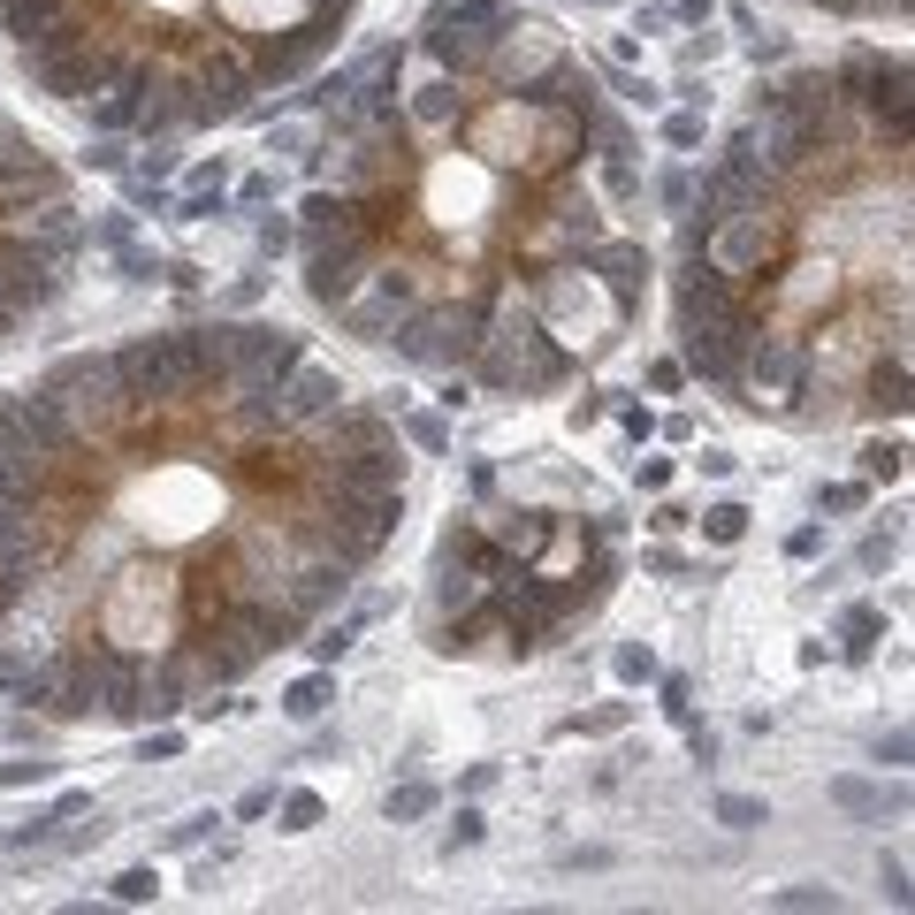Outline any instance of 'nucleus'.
Returning <instances> with one entry per match:
<instances>
[{"label":"nucleus","mask_w":915,"mask_h":915,"mask_svg":"<svg viewBox=\"0 0 915 915\" xmlns=\"http://www.w3.org/2000/svg\"><path fill=\"white\" fill-rule=\"evenodd\" d=\"M267 809H275V786H252V793H245V801H237L229 816H237V824H260Z\"/></svg>","instance_id":"obj_42"},{"label":"nucleus","mask_w":915,"mask_h":915,"mask_svg":"<svg viewBox=\"0 0 915 915\" xmlns=\"http://www.w3.org/2000/svg\"><path fill=\"white\" fill-rule=\"evenodd\" d=\"M679 381H687V366H679V359H656V366H649V389H656V397H672Z\"/></svg>","instance_id":"obj_45"},{"label":"nucleus","mask_w":915,"mask_h":915,"mask_svg":"<svg viewBox=\"0 0 915 915\" xmlns=\"http://www.w3.org/2000/svg\"><path fill=\"white\" fill-rule=\"evenodd\" d=\"M877 641H885V611H877V603H847V611H839V656H847V664H869Z\"/></svg>","instance_id":"obj_9"},{"label":"nucleus","mask_w":915,"mask_h":915,"mask_svg":"<svg viewBox=\"0 0 915 915\" xmlns=\"http://www.w3.org/2000/svg\"><path fill=\"white\" fill-rule=\"evenodd\" d=\"M885 892L907 900V862H900V854H885Z\"/></svg>","instance_id":"obj_50"},{"label":"nucleus","mask_w":915,"mask_h":915,"mask_svg":"<svg viewBox=\"0 0 915 915\" xmlns=\"http://www.w3.org/2000/svg\"><path fill=\"white\" fill-rule=\"evenodd\" d=\"M54 763H0V793H16V786H47Z\"/></svg>","instance_id":"obj_31"},{"label":"nucleus","mask_w":915,"mask_h":915,"mask_svg":"<svg viewBox=\"0 0 915 915\" xmlns=\"http://www.w3.org/2000/svg\"><path fill=\"white\" fill-rule=\"evenodd\" d=\"M672 16H679V24H694V32H702V24H710V16H717V0H679V9H672Z\"/></svg>","instance_id":"obj_49"},{"label":"nucleus","mask_w":915,"mask_h":915,"mask_svg":"<svg viewBox=\"0 0 915 915\" xmlns=\"http://www.w3.org/2000/svg\"><path fill=\"white\" fill-rule=\"evenodd\" d=\"M267 816H275V831H283V839H305V831H321V824H328V801H321L313 786H290V793H275V809H267Z\"/></svg>","instance_id":"obj_10"},{"label":"nucleus","mask_w":915,"mask_h":915,"mask_svg":"<svg viewBox=\"0 0 915 915\" xmlns=\"http://www.w3.org/2000/svg\"><path fill=\"white\" fill-rule=\"evenodd\" d=\"M191 191H229V161L214 153V161H191V176H184Z\"/></svg>","instance_id":"obj_33"},{"label":"nucleus","mask_w":915,"mask_h":915,"mask_svg":"<svg viewBox=\"0 0 915 915\" xmlns=\"http://www.w3.org/2000/svg\"><path fill=\"white\" fill-rule=\"evenodd\" d=\"M397 435L412 450H427V458H450V419L442 412H397Z\"/></svg>","instance_id":"obj_14"},{"label":"nucleus","mask_w":915,"mask_h":915,"mask_svg":"<svg viewBox=\"0 0 915 915\" xmlns=\"http://www.w3.org/2000/svg\"><path fill=\"white\" fill-rule=\"evenodd\" d=\"M328 710H336V672H328V664L283 687V717H290V725H321Z\"/></svg>","instance_id":"obj_8"},{"label":"nucleus","mask_w":915,"mask_h":915,"mask_svg":"<svg viewBox=\"0 0 915 915\" xmlns=\"http://www.w3.org/2000/svg\"><path fill=\"white\" fill-rule=\"evenodd\" d=\"M70 816H92V793H85V786H70V793H54V801H47L39 816H24V824L9 831V847H47V839H54V831H62Z\"/></svg>","instance_id":"obj_7"},{"label":"nucleus","mask_w":915,"mask_h":915,"mask_svg":"<svg viewBox=\"0 0 915 915\" xmlns=\"http://www.w3.org/2000/svg\"><path fill=\"white\" fill-rule=\"evenodd\" d=\"M435 809H442V786H427V778H404V786L381 793V816H389V824H419V816H435Z\"/></svg>","instance_id":"obj_12"},{"label":"nucleus","mask_w":915,"mask_h":915,"mask_svg":"<svg viewBox=\"0 0 915 915\" xmlns=\"http://www.w3.org/2000/svg\"><path fill=\"white\" fill-rule=\"evenodd\" d=\"M672 481H679V458H664V450H649L641 466H634V489H641V497H664Z\"/></svg>","instance_id":"obj_23"},{"label":"nucleus","mask_w":915,"mask_h":915,"mask_svg":"<svg viewBox=\"0 0 915 915\" xmlns=\"http://www.w3.org/2000/svg\"><path fill=\"white\" fill-rule=\"evenodd\" d=\"M831 801H839V809H862V816H869V809H885V793H869L862 778H839V786H831Z\"/></svg>","instance_id":"obj_35"},{"label":"nucleus","mask_w":915,"mask_h":915,"mask_svg":"<svg viewBox=\"0 0 915 915\" xmlns=\"http://www.w3.org/2000/svg\"><path fill=\"white\" fill-rule=\"evenodd\" d=\"M359 0H0L54 108L115 138H199L313 85Z\"/></svg>","instance_id":"obj_4"},{"label":"nucleus","mask_w":915,"mask_h":915,"mask_svg":"<svg viewBox=\"0 0 915 915\" xmlns=\"http://www.w3.org/2000/svg\"><path fill=\"white\" fill-rule=\"evenodd\" d=\"M717 47H725V39H717V32H702V39H687V47H679V62H687V70H710V62H717Z\"/></svg>","instance_id":"obj_39"},{"label":"nucleus","mask_w":915,"mask_h":915,"mask_svg":"<svg viewBox=\"0 0 915 915\" xmlns=\"http://www.w3.org/2000/svg\"><path fill=\"white\" fill-rule=\"evenodd\" d=\"M649 199H656V206H664V214L679 222V214L694 206V168H664V176L649 184Z\"/></svg>","instance_id":"obj_17"},{"label":"nucleus","mask_w":915,"mask_h":915,"mask_svg":"<svg viewBox=\"0 0 915 915\" xmlns=\"http://www.w3.org/2000/svg\"><path fill=\"white\" fill-rule=\"evenodd\" d=\"M634 32H641V39H664V32H679V16H672V9H641Z\"/></svg>","instance_id":"obj_43"},{"label":"nucleus","mask_w":915,"mask_h":915,"mask_svg":"<svg viewBox=\"0 0 915 915\" xmlns=\"http://www.w3.org/2000/svg\"><path fill=\"white\" fill-rule=\"evenodd\" d=\"M412 442L305 328L214 313L0 389V694L168 725L298 649L389 557Z\"/></svg>","instance_id":"obj_1"},{"label":"nucleus","mask_w":915,"mask_h":915,"mask_svg":"<svg viewBox=\"0 0 915 915\" xmlns=\"http://www.w3.org/2000/svg\"><path fill=\"white\" fill-rule=\"evenodd\" d=\"M717 824H732V831H755V824H770V809H763L755 793H717Z\"/></svg>","instance_id":"obj_22"},{"label":"nucleus","mask_w":915,"mask_h":915,"mask_svg":"<svg viewBox=\"0 0 915 915\" xmlns=\"http://www.w3.org/2000/svg\"><path fill=\"white\" fill-rule=\"evenodd\" d=\"M481 831H489V816H481V809H458V816H450V831H442V847H450V854H458V847H481Z\"/></svg>","instance_id":"obj_28"},{"label":"nucleus","mask_w":915,"mask_h":915,"mask_svg":"<svg viewBox=\"0 0 915 915\" xmlns=\"http://www.w3.org/2000/svg\"><path fill=\"white\" fill-rule=\"evenodd\" d=\"M290 245H298L290 214H267V222H260V252H267V260H290Z\"/></svg>","instance_id":"obj_29"},{"label":"nucleus","mask_w":915,"mask_h":915,"mask_svg":"<svg viewBox=\"0 0 915 915\" xmlns=\"http://www.w3.org/2000/svg\"><path fill=\"white\" fill-rule=\"evenodd\" d=\"M85 252L92 214L77 199V176L47 153V138L0 115V343L24 336L47 305H62Z\"/></svg>","instance_id":"obj_6"},{"label":"nucleus","mask_w":915,"mask_h":915,"mask_svg":"<svg viewBox=\"0 0 915 915\" xmlns=\"http://www.w3.org/2000/svg\"><path fill=\"white\" fill-rule=\"evenodd\" d=\"M907 153L900 47L755 70L748 123L694 168L672 252V336L702 389L786 435L907 419Z\"/></svg>","instance_id":"obj_3"},{"label":"nucleus","mask_w":915,"mask_h":915,"mask_svg":"<svg viewBox=\"0 0 915 915\" xmlns=\"http://www.w3.org/2000/svg\"><path fill=\"white\" fill-rule=\"evenodd\" d=\"M168 214H176V222H222V214H229V191H184Z\"/></svg>","instance_id":"obj_25"},{"label":"nucleus","mask_w":915,"mask_h":915,"mask_svg":"<svg viewBox=\"0 0 915 915\" xmlns=\"http://www.w3.org/2000/svg\"><path fill=\"white\" fill-rule=\"evenodd\" d=\"M770 907H839V892L831 885H778Z\"/></svg>","instance_id":"obj_27"},{"label":"nucleus","mask_w":915,"mask_h":915,"mask_svg":"<svg viewBox=\"0 0 915 915\" xmlns=\"http://www.w3.org/2000/svg\"><path fill=\"white\" fill-rule=\"evenodd\" d=\"M214 824H222V816H214V809H199V816H184V824H176V831H168V847H176V854H184V847H199V839H206V831H214Z\"/></svg>","instance_id":"obj_36"},{"label":"nucleus","mask_w":915,"mask_h":915,"mask_svg":"<svg viewBox=\"0 0 915 915\" xmlns=\"http://www.w3.org/2000/svg\"><path fill=\"white\" fill-rule=\"evenodd\" d=\"M900 458H907V442H900V435H877V442L862 450V481H900Z\"/></svg>","instance_id":"obj_19"},{"label":"nucleus","mask_w":915,"mask_h":915,"mask_svg":"<svg viewBox=\"0 0 915 915\" xmlns=\"http://www.w3.org/2000/svg\"><path fill=\"white\" fill-rule=\"evenodd\" d=\"M580 9H618V0H580Z\"/></svg>","instance_id":"obj_51"},{"label":"nucleus","mask_w":915,"mask_h":915,"mask_svg":"<svg viewBox=\"0 0 915 915\" xmlns=\"http://www.w3.org/2000/svg\"><path fill=\"white\" fill-rule=\"evenodd\" d=\"M786 54H793V47H786L778 32H755V39H748V62H755V70H763V62H786Z\"/></svg>","instance_id":"obj_40"},{"label":"nucleus","mask_w":915,"mask_h":915,"mask_svg":"<svg viewBox=\"0 0 915 915\" xmlns=\"http://www.w3.org/2000/svg\"><path fill=\"white\" fill-rule=\"evenodd\" d=\"M862 504H869V481H824V489H816V512H824V519H847V512H862Z\"/></svg>","instance_id":"obj_20"},{"label":"nucleus","mask_w":915,"mask_h":915,"mask_svg":"<svg viewBox=\"0 0 915 915\" xmlns=\"http://www.w3.org/2000/svg\"><path fill=\"white\" fill-rule=\"evenodd\" d=\"M634 717V702H611V710H580V717H565L557 732H618Z\"/></svg>","instance_id":"obj_26"},{"label":"nucleus","mask_w":915,"mask_h":915,"mask_svg":"<svg viewBox=\"0 0 915 915\" xmlns=\"http://www.w3.org/2000/svg\"><path fill=\"white\" fill-rule=\"evenodd\" d=\"M603 412H611V397H596V389H588V397H580V404H573V427H596V419H603Z\"/></svg>","instance_id":"obj_48"},{"label":"nucleus","mask_w":915,"mask_h":915,"mask_svg":"<svg viewBox=\"0 0 915 915\" xmlns=\"http://www.w3.org/2000/svg\"><path fill=\"white\" fill-rule=\"evenodd\" d=\"M618 427H626L634 442H649V435H656V412H649V404H634V397H618Z\"/></svg>","instance_id":"obj_34"},{"label":"nucleus","mask_w":915,"mask_h":915,"mask_svg":"<svg viewBox=\"0 0 915 915\" xmlns=\"http://www.w3.org/2000/svg\"><path fill=\"white\" fill-rule=\"evenodd\" d=\"M237 199H245V206H267V199H275V176H245Z\"/></svg>","instance_id":"obj_47"},{"label":"nucleus","mask_w":915,"mask_h":915,"mask_svg":"<svg viewBox=\"0 0 915 915\" xmlns=\"http://www.w3.org/2000/svg\"><path fill=\"white\" fill-rule=\"evenodd\" d=\"M748 519H755V512H748L740 497H725V504H710L694 527H702V542H710V550H732V542H748Z\"/></svg>","instance_id":"obj_13"},{"label":"nucleus","mask_w":915,"mask_h":915,"mask_svg":"<svg viewBox=\"0 0 915 915\" xmlns=\"http://www.w3.org/2000/svg\"><path fill=\"white\" fill-rule=\"evenodd\" d=\"M260 290H267V275H260V267H252V275H245V283H237V290H229V298H222V305H229V313H245V305H260Z\"/></svg>","instance_id":"obj_44"},{"label":"nucleus","mask_w":915,"mask_h":915,"mask_svg":"<svg viewBox=\"0 0 915 915\" xmlns=\"http://www.w3.org/2000/svg\"><path fill=\"white\" fill-rule=\"evenodd\" d=\"M816 550H824V527H793V535H786V557H793V565L816 557Z\"/></svg>","instance_id":"obj_46"},{"label":"nucleus","mask_w":915,"mask_h":915,"mask_svg":"<svg viewBox=\"0 0 915 915\" xmlns=\"http://www.w3.org/2000/svg\"><path fill=\"white\" fill-rule=\"evenodd\" d=\"M85 168H100V176H123V168H130L123 138H115V130H92V146H85Z\"/></svg>","instance_id":"obj_24"},{"label":"nucleus","mask_w":915,"mask_h":915,"mask_svg":"<svg viewBox=\"0 0 915 915\" xmlns=\"http://www.w3.org/2000/svg\"><path fill=\"white\" fill-rule=\"evenodd\" d=\"M611 672H618V687H649V679H656V649H649V641H626V649L611 656Z\"/></svg>","instance_id":"obj_21"},{"label":"nucleus","mask_w":915,"mask_h":915,"mask_svg":"<svg viewBox=\"0 0 915 915\" xmlns=\"http://www.w3.org/2000/svg\"><path fill=\"white\" fill-rule=\"evenodd\" d=\"M656 138H664L672 153H702V138H710V130H702V108H679V115H664V123H656Z\"/></svg>","instance_id":"obj_16"},{"label":"nucleus","mask_w":915,"mask_h":915,"mask_svg":"<svg viewBox=\"0 0 915 915\" xmlns=\"http://www.w3.org/2000/svg\"><path fill=\"white\" fill-rule=\"evenodd\" d=\"M694 466H702L710 481H732V466H740V458H732L725 442H702V450H694Z\"/></svg>","instance_id":"obj_37"},{"label":"nucleus","mask_w":915,"mask_h":915,"mask_svg":"<svg viewBox=\"0 0 915 915\" xmlns=\"http://www.w3.org/2000/svg\"><path fill=\"white\" fill-rule=\"evenodd\" d=\"M466 489L419 580V641L450 664H535L611 603L626 519L580 489L535 497L497 458H474Z\"/></svg>","instance_id":"obj_5"},{"label":"nucleus","mask_w":915,"mask_h":915,"mask_svg":"<svg viewBox=\"0 0 915 915\" xmlns=\"http://www.w3.org/2000/svg\"><path fill=\"white\" fill-rule=\"evenodd\" d=\"M153 892H161V869H153V862H130V869L108 885V900H115V907H146Z\"/></svg>","instance_id":"obj_15"},{"label":"nucleus","mask_w":915,"mask_h":915,"mask_svg":"<svg viewBox=\"0 0 915 915\" xmlns=\"http://www.w3.org/2000/svg\"><path fill=\"white\" fill-rule=\"evenodd\" d=\"M115 267H123V283H161V275H168V260H161L153 245H138V237L115 245Z\"/></svg>","instance_id":"obj_18"},{"label":"nucleus","mask_w":915,"mask_h":915,"mask_svg":"<svg viewBox=\"0 0 915 915\" xmlns=\"http://www.w3.org/2000/svg\"><path fill=\"white\" fill-rule=\"evenodd\" d=\"M267 153H298V161H305V153H313V130H305V123H275Z\"/></svg>","instance_id":"obj_32"},{"label":"nucleus","mask_w":915,"mask_h":915,"mask_svg":"<svg viewBox=\"0 0 915 915\" xmlns=\"http://www.w3.org/2000/svg\"><path fill=\"white\" fill-rule=\"evenodd\" d=\"M801 9H824L839 24H907L915 0H801Z\"/></svg>","instance_id":"obj_11"},{"label":"nucleus","mask_w":915,"mask_h":915,"mask_svg":"<svg viewBox=\"0 0 915 915\" xmlns=\"http://www.w3.org/2000/svg\"><path fill=\"white\" fill-rule=\"evenodd\" d=\"M649 527H656V535H679V527H694V512H687V504H672V497H664V504H656V512H649Z\"/></svg>","instance_id":"obj_41"},{"label":"nucleus","mask_w":915,"mask_h":915,"mask_svg":"<svg viewBox=\"0 0 915 915\" xmlns=\"http://www.w3.org/2000/svg\"><path fill=\"white\" fill-rule=\"evenodd\" d=\"M138 755H146V763H153V755H161V763H168V755H184V732H176V717H168L161 732H146V748H138Z\"/></svg>","instance_id":"obj_38"},{"label":"nucleus","mask_w":915,"mask_h":915,"mask_svg":"<svg viewBox=\"0 0 915 915\" xmlns=\"http://www.w3.org/2000/svg\"><path fill=\"white\" fill-rule=\"evenodd\" d=\"M664 717H672V725H687V717H694V679H687V672H672V679H664Z\"/></svg>","instance_id":"obj_30"},{"label":"nucleus","mask_w":915,"mask_h":915,"mask_svg":"<svg viewBox=\"0 0 915 915\" xmlns=\"http://www.w3.org/2000/svg\"><path fill=\"white\" fill-rule=\"evenodd\" d=\"M275 108H321L290 260L336 336L542 404L641 328L656 290L641 130L557 16L435 0Z\"/></svg>","instance_id":"obj_2"}]
</instances>
